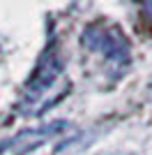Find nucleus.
<instances>
[{
	"label": "nucleus",
	"instance_id": "2",
	"mask_svg": "<svg viewBox=\"0 0 152 155\" xmlns=\"http://www.w3.org/2000/svg\"><path fill=\"white\" fill-rule=\"evenodd\" d=\"M60 74H62V58H60L55 46H51L49 51L42 56V60L37 63V67L30 74V79H28V86H25V91H23L21 109H25V114H28L37 104L44 107L46 104L44 95L55 88V84L60 81Z\"/></svg>",
	"mask_w": 152,
	"mask_h": 155
},
{
	"label": "nucleus",
	"instance_id": "3",
	"mask_svg": "<svg viewBox=\"0 0 152 155\" xmlns=\"http://www.w3.org/2000/svg\"><path fill=\"white\" fill-rule=\"evenodd\" d=\"M141 14H143L145 23L150 26V30H152V2H143V5H141Z\"/></svg>",
	"mask_w": 152,
	"mask_h": 155
},
{
	"label": "nucleus",
	"instance_id": "1",
	"mask_svg": "<svg viewBox=\"0 0 152 155\" xmlns=\"http://www.w3.org/2000/svg\"><path fill=\"white\" fill-rule=\"evenodd\" d=\"M81 46L106 74L120 77L131 63V44L120 26L106 19L92 21L81 35Z\"/></svg>",
	"mask_w": 152,
	"mask_h": 155
}]
</instances>
